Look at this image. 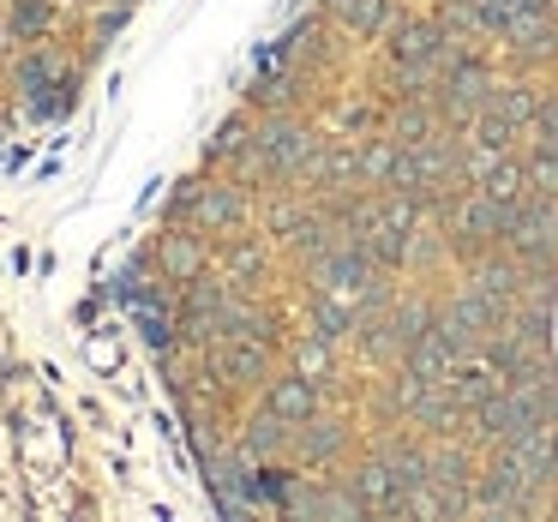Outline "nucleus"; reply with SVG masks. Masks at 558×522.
Wrapping results in <instances>:
<instances>
[{
    "instance_id": "1",
    "label": "nucleus",
    "mask_w": 558,
    "mask_h": 522,
    "mask_svg": "<svg viewBox=\"0 0 558 522\" xmlns=\"http://www.w3.org/2000/svg\"><path fill=\"white\" fill-rule=\"evenodd\" d=\"M253 138H258V150L270 157V174H277V181H301V174L313 169V157L325 150V138H318L294 109L289 114H265V121L253 126Z\"/></svg>"
},
{
    "instance_id": "2",
    "label": "nucleus",
    "mask_w": 558,
    "mask_h": 522,
    "mask_svg": "<svg viewBox=\"0 0 558 522\" xmlns=\"http://www.w3.org/2000/svg\"><path fill=\"white\" fill-rule=\"evenodd\" d=\"M486 97H493V78H486V66L469 61V54H462V61H450L445 78H438V90H433L438 121H445L450 133H469V126L481 121Z\"/></svg>"
},
{
    "instance_id": "3",
    "label": "nucleus",
    "mask_w": 558,
    "mask_h": 522,
    "mask_svg": "<svg viewBox=\"0 0 558 522\" xmlns=\"http://www.w3.org/2000/svg\"><path fill=\"white\" fill-rule=\"evenodd\" d=\"M469 421H474V445H493V450L517 445V438H529V433H546L541 414H534V402L522 397V390H510V385H498L481 409H469Z\"/></svg>"
},
{
    "instance_id": "4",
    "label": "nucleus",
    "mask_w": 558,
    "mask_h": 522,
    "mask_svg": "<svg viewBox=\"0 0 558 522\" xmlns=\"http://www.w3.org/2000/svg\"><path fill=\"white\" fill-rule=\"evenodd\" d=\"M205 366L217 373V385H229V390L270 385V349H265V337H222V342H210Z\"/></svg>"
},
{
    "instance_id": "5",
    "label": "nucleus",
    "mask_w": 558,
    "mask_h": 522,
    "mask_svg": "<svg viewBox=\"0 0 558 522\" xmlns=\"http://www.w3.org/2000/svg\"><path fill=\"white\" fill-rule=\"evenodd\" d=\"M246 217H253V186L241 181H205L193 198V229L205 234H241Z\"/></svg>"
},
{
    "instance_id": "6",
    "label": "nucleus",
    "mask_w": 558,
    "mask_h": 522,
    "mask_svg": "<svg viewBox=\"0 0 558 522\" xmlns=\"http://www.w3.org/2000/svg\"><path fill=\"white\" fill-rule=\"evenodd\" d=\"M366 282H378V258L366 241H342L337 253H325L313 265V289H325V294H361Z\"/></svg>"
},
{
    "instance_id": "7",
    "label": "nucleus",
    "mask_w": 558,
    "mask_h": 522,
    "mask_svg": "<svg viewBox=\"0 0 558 522\" xmlns=\"http://www.w3.org/2000/svg\"><path fill=\"white\" fill-rule=\"evenodd\" d=\"M157 265H162V282H193V277H205L210 270V246H205V229H181L174 222L169 234L157 241Z\"/></svg>"
},
{
    "instance_id": "8",
    "label": "nucleus",
    "mask_w": 558,
    "mask_h": 522,
    "mask_svg": "<svg viewBox=\"0 0 558 522\" xmlns=\"http://www.w3.org/2000/svg\"><path fill=\"white\" fill-rule=\"evenodd\" d=\"M438 126H445V121H438V102H433V97H402L397 109L385 114V138H390V145H402V150H409V145H426Z\"/></svg>"
},
{
    "instance_id": "9",
    "label": "nucleus",
    "mask_w": 558,
    "mask_h": 522,
    "mask_svg": "<svg viewBox=\"0 0 558 522\" xmlns=\"http://www.w3.org/2000/svg\"><path fill=\"white\" fill-rule=\"evenodd\" d=\"M289 450H294V426L282 421V414L258 409L253 421L241 426V457L246 462H277V457H289Z\"/></svg>"
},
{
    "instance_id": "10",
    "label": "nucleus",
    "mask_w": 558,
    "mask_h": 522,
    "mask_svg": "<svg viewBox=\"0 0 558 522\" xmlns=\"http://www.w3.org/2000/svg\"><path fill=\"white\" fill-rule=\"evenodd\" d=\"M342 450H349V426L330 421V414H306L294 426V457L301 462H337Z\"/></svg>"
},
{
    "instance_id": "11",
    "label": "nucleus",
    "mask_w": 558,
    "mask_h": 522,
    "mask_svg": "<svg viewBox=\"0 0 558 522\" xmlns=\"http://www.w3.org/2000/svg\"><path fill=\"white\" fill-rule=\"evenodd\" d=\"M445 37H457V31H445L438 19H397L390 25V61H433Z\"/></svg>"
},
{
    "instance_id": "12",
    "label": "nucleus",
    "mask_w": 558,
    "mask_h": 522,
    "mask_svg": "<svg viewBox=\"0 0 558 522\" xmlns=\"http://www.w3.org/2000/svg\"><path fill=\"white\" fill-rule=\"evenodd\" d=\"M265 409L282 414L289 426H301L306 414H318V378L294 373V378H270L265 385Z\"/></svg>"
},
{
    "instance_id": "13",
    "label": "nucleus",
    "mask_w": 558,
    "mask_h": 522,
    "mask_svg": "<svg viewBox=\"0 0 558 522\" xmlns=\"http://www.w3.org/2000/svg\"><path fill=\"white\" fill-rule=\"evenodd\" d=\"M325 13L337 19L349 37H378V31L397 25V13H390V0H325Z\"/></svg>"
},
{
    "instance_id": "14",
    "label": "nucleus",
    "mask_w": 558,
    "mask_h": 522,
    "mask_svg": "<svg viewBox=\"0 0 558 522\" xmlns=\"http://www.w3.org/2000/svg\"><path fill=\"white\" fill-rule=\"evenodd\" d=\"M289 246H294V258H301V265L313 270V265H318V258H325V253H337V246H342V229H337V222L325 217V210H313V217H306L301 229L289 234Z\"/></svg>"
},
{
    "instance_id": "15",
    "label": "nucleus",
    "mask_w": 558,
    "mask_h": 522,
    "mask_svg": "<svg viewBox=\"0 0 558 522\" xmlns=\"http://www.w3.org/2000/svg\"><path fill=\"white\" fill-rule=\"evenodd\" d=\"M486 109H493L498 121H510V126H529V121H534V109H541V90H534L529 78H517V85H493Z\"/></svg>"
},
{
    "instance_id": "16",
    "label": "nucleus",
    "mask_w": 558,
    "mask_h": 522,
    "mask_svg": "<svg viewBox=\"0 0 558 522\" xmlns=\"http://www.w3.org/2000/svg\"><path fill=\"white\" fill-rule=\"evenodd\" d=\"M349 486H354V498H361L366 510H385L390 493H397V481H390V462H385V457H366L361 469L349 474Z\"/></svg>"
},
{
    "instance_id": "17",
    "label": "nucleus",
    "mask_w": 558,
    "mask_h": 522,
    "mask_svg": "<svg viewBox=\"0 0 558 522\" xmlns=\"http://www.w3.org/2000/svg\"><path fill=\"white\" fill-rule=\"evenodd\" d=\"M481 469H474V450L462 445H438L433 450V486H474Z\"/></svg>"
},
{
    "instance_id": "18",
    "label": "nucleus",
    "mask_w": 558,
    "mask_h": 522,
    "mask_svg": "<svg viewBox=\"0 0 558 522\" xmlns=\"http://www.w3.org/2000/svg\"><path fill=\"white\" fill-rule=\"evenodd\" d=\"M349 330H354V306H342L337 294L318 289V301H313V337L318 342H342Z\"/></svg>"
},
{
    "instance_id": "19",
    "label": "nucleus",
    "mask_w": 558,
    "mask_h": 522,
    "mask_svg": "<svg viewBox=\"0 0 558 522\" xmlns=\"http://www.w3.org/2000/svg\"><path fill=\"white\" fill-rule=\"evenodd\" d=\"M13 78H19V90H25V97H31V114H37L43 109V90H54V78H61V73H54V54H25V61H19L13 66Z\"/></svg>"
},
{
    "instance_id": "20",
    "label": "nucleus",
    "mask_w": 558,
    "mask_h": 522,
    "mask_svg": "<svg viewBox=\"0 0 558 522\" xmlns=\"http://www.w3.org/2000/svg\"><path fill=\"white\" fill-rule=\"evenodd\" d=\"M222 277H229L234 289H253V282L265 277V246H258V241H234L229 253H222Z\"/></svg>"
},
{
    "instance_id": "21",
    "label": "nucleus",
    "mask_w": 558,
    "mask_h": 522,
    "mask_svg": "<svg viewBox=\"0 0 558 522\" xmlns=\"http://www.w3.org/2000/svg\"><path fill=\"white\" fill-rule=\"evenodd\" d=\"M246 145H253V126H246V114H229V121L210 133L205 157H210V162H229V169H234V157H241Z\"/></svg>"
},
{
    "instance_id": "22",
    "label": "nucleus",
    "mask_w": 558,
    "mask_h": 522,
    "mask_svg": "<svg viewBox=\"0 0 558 522\" xmlns=\"http://www.w3.org/2000/svg\"><path fill=\"white\" fill-rule=\"evenodd\" d=\"M7 25H13V37H49V25H54V7L49 0H13V13H7Z\"/></svg>"
},
{
    "instance_id": "23",
    "label": "nucleus",
    "mask_w": 558,
    "mask_h": 522,
    "mask_svg": "<svg viewBox=\"0 0 558 522\" xmlns=\"http://www.w3.org/2000/svg\"><path fill=\"white\" fill-rule=\"evenodd\" d=\"M481 193L493 198V205H510V198H522V193H529V174H522V162L505 157V162H498V169L481 181Z\"/></svg>"
},
{
    "instance_id": "24",
    "label": "nucleus",
    "mask_w": 558,
    "mask_h": 522,
    "mask_svg": "<svg viewBox=\"0 0 558 522\" xmlns=\"http://www.w3.org/2000/svg\"><path fill=\"white\" fill-rule=\"evenodd\" d=\"M390 330H397V342L402 349H414V342H426L433 337V306H397V313H390Z\"/></svg>"
},
{
    "instance_id": "25",
    "label": "nucleus",
    "mask_w": 558,
    "mask_h": 522,
    "mask_svg": "<svg viewBox=\"0 0 558 522\" xmlns=\"http://www.w3.org/2000/svg\"><path fill=\"white\" fill-rule=\"evenodd\" d=\"M522 174H529V193H541V198H558V150L534 145V157L522 162Z\"/></svg>"
},
{
    "instance_id": "26",
    "label": "nucleus",
    "mask_w": 558,
    "mask_h": 522,
    "mask_svg": "<svg viewBox=\"0 0 558 522\" xmlns=\"http://www.w3.org/2000/svg\"><path fill=\"white\" fill-rule=\"evenodd\" d=\"M450 258V234H438V229H414L409 234V265H445Z\"/></svg>"
},
{
    "instance_id": "27",
    "label": "nucleus",
    "mask_w": 558,
    "mask_h": 522,
    "mask_svg": "<svg viewBox=\"0 0 558 522\" xmlns=\"http://www.w3.org/2000/svg\"><path fill=\"white\" fill-rule=\"evenodd\" d=\"M385 126V114L373 109V102H342L337 109V133H349V138H366V133H378Z\"/></svg>"
},
{
    "instance_id": "28",
    "label": "nucleus",
    "mask_w": 558,
    "mask_h": 522,
    "mask_svg": "<svg viewBox=\"0 0 558 522\" xmlns=\"http://www.w3.org/2000/svg\"><path fill=\"white\" fill-rule=\"evenodd\" d=\"M294 373H306V378H330V342H318L313 330H306V342H294Z\"/></svg>"
},
{
    "instance_id": "29",
    "label": "nucleus",
    "mask_w": 558,
    "mask_h": 522,
    "mask_svg": "<svg viewBox=\"0 0 558 522\" xmlns=\"http://www.w3.org/2000/svg\"><path fill=\"white\" fill-rule=\"evenodd\" d=\"M306 217H313V210H306L301 198H277V205L265 210V229H270V234H282V241H289V234L301 229Z\"/></svg>"
},
{
    "instance_id": "30",
    "label": "nucleus",
    "mask_w": 558,
    "mask_h": 522,
    "mask_svg": "<svg viewBox=\"0 0 558 522\" xmlns=\"http://www.w3.org/2000/svg\"><path fill=\"white\" fill-rule=\"evenodd\" d=\"M390 162H397V145H390V138L361 145V181H390Z\"/></svg>"
},
{
    "instance_id": "31",
    "label": "nucleus",
    "mask_w": 558,
    "mask_h": 522,
    "mask_svg": "<svg viewBox=\"0 0 558 522\" xmlns=\"http://www.w3.org/2000/svg\"><path fill=\"white\" fill-rule=\"evenodd\" d=\"M121 25H126V7H109V13L97 19V31H90V37H97V49H102V43H109V37H114V31H121Z\"/></svg>"
}]
</instances>
